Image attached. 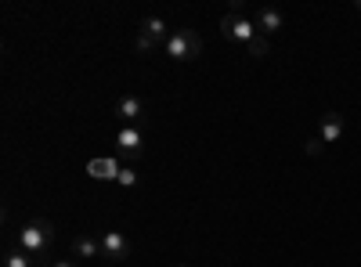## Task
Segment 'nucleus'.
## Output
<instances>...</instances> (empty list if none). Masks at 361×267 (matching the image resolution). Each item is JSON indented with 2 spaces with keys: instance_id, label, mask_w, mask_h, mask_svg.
I'll return each instance as SVG.
<instances>
[{
  "instance_id": "obj_17",
  "label": "nucleus",
  "mask_w": 361,
  "mask_h": 267,
  "mask_svg": "<svg viewBox=\"0 0 361 267\" xmlns=\"http://www.w3.org/2000/svg\"><path fill=\"white\" fill-rule=\"evenodd\" d=\"M54 267H76V263H73V260H58Z\"/></svg>"
},
{
  "instance_id": "obj_1",
  "label": "nucleus",
  "mask_w": 361,
  "mask_h": 267,
  "mask_svg": "<svg viewBox=\"0 0 361 267\" xmlns=\"http://www.w3.org/2000/svg\"><path fill=\"white\" fill-rule=\"evenodd\" d=\"M51 242H54V224L44 221V217H33L29 224H22V231H18V246L29 256H40Z\"/></svg>"
},
{
  "instance_id": "obj_11",
  "label": "nucleus",
  "mask_w": 361,
  "mask_h": 267,
  "mask_svg": "<svg viewBox=\"0 0 361 267\" xmlns=\"http://www.w3.org/2000/svg\"><path fill=\"white\" fill-rule=\"evenodd\" d=\"M87 170H90V177H98V181H116V177H119V170H123V166H119L116 159H94V163H90Z\"/></svg>"
},
{
  "instance_id": "obj_4",
  "label": "nucleus",
  "mask_w": 361,
  "mask_h": 267,
  "mask_svg": "<svg viewBox=\"0 0 361 267\" xmlns=\"http://www.w3.org/2000/svg\"><path fill=\"white\" fill-rule=\"evenodd\" d=\"M102 253L109 260H127L130 256V239H127L123 231H105L102 235Z\"/></svg>"
},
{
  "instance_id": "obj_14",
  "label": "nucleus",
  "mask_w": 361,
  "mask_h": 267,
  "mask_svg": "<svg viewBox=\"0 0 361 267\" xmlns=\"http://www.w3.org/2000/svg\"><path fill=\"white\" fill-rule=\"evenodd\" d=\"M246 51H250L253 58H267V51H271V47H267V37H257V40H253Z\"/></svg>"
},
{
  "instance_id": "obj_13",
  "label": "nucleus",
  "mask_w": 361,
  "mask_h": 267,
  "mask_svg": "<svg viewBox=\"0 0 361 267\" xmlns=\"http://www.w3.org/2000/svg\"><path fill=\"white\" fill-rule=\"evenodd\" d=\"M304 152H307V156H314V159H318V156L325 152V141H322V134H311V137H307Z\"/></svg>"
},
{
  "instance_id": "obj_7",
  "label": "nucleus",
  "mask_w": 361,
  "mask_h": 267,
  "mask_svg": "<svg viewBox=\"0 0 361 267\" xmlns=\"http://www.w3.org/2000/svg\"><path fill=\"white\" fill-rule=\"evenodd\" d=\"M98 253H102V239H94V235H76V239H73V256L94 260Z\"/></svg>"
},
{
  "instance_id": "obj_9",
  "label": "nucleus",
  "mask_w": 361,
  "mask_h": 267,
  "mask_svg": "<svg viewBox=\"0 0 361 267\" xmlns=\"http://www.w3.org/2000/svg\"><path fill=\"white\" fill-rule=\"evenodd\" d=\"M137 33H145V37H152L156 44H166V40H170V33H166V22H163V18H156V15H148V18H141V22H137Z\"/></svg>"
},
{
  "instance_id": "obj_5",
  "label": "nucleus",
  "mask_w": 361,
  "mask_h": 267,
  "mask_svg": "<svg viewBox=\"0 0 361 267\" xmlns=\"http://www.w3.org/2000/svg\"><path fill=\"white\" fill-rule=\"evenodd\" d=\"M253 25H257V33H260V37L282 33L286 15H282V11H275V8H260V11H257V18H253Z\"/></svg>"
},
{
  "instance_id": "obj_16",
  "label": "nucleus",
  "mask_w": 361,
  "mask_h": 267,
  "mask_svg": "<svg viewBox=\"0 0 361 267\" xmlns=\"http://www.w3.org/2000/svg\"><path fill=\"white\" fill-rule=\"evenodd\" d=\"M134 47H137V51H152L156 40H152V37H145V33H137V37H134Z\"/></svg>"
},
{
  "instance_id": "obj_15",
  "label": "nucleus",
  "mask_w": 361,
  "mask_h": 267,
  "mask_svg": "<svg viewBox=\"0 0 361 267\" xmlns=\"http://www.w3.org/2000/svg\"><path fill=\"white\" fill-rule=\"evenodd\" d=\"M116 181L123 185V188H134V185H137V173H134L130 166H123V170H119V177H116Z\"/></svg>"
},
{
  "instance_id": "obj_10",
  "label": "nucleus",
  "mask_w": 361,
  "mask_h": 267,
  "mask_svg": "<svg viewBox=\"0 0 361 267\" xmlns=\"http://www.w3.org/2000/svg\"><path fill=\"white\" fill-rule=\"evenodd\" d=\"M116 144H119V148H123V152H130V156H137V152H141V148H145V137H141V130H137V127H123V130H119V134H116Z\"/></svg>"
},
{
  "instance_id": "obj_3",
  "label": "nucleus",
  "mask_w": 361,
  "mask_h": 267,
  "mask_svg": "<svg viewBox=\"0 0 361 267\" xmlns=\"http://www.w3.org/2000/svg\"><path fill=\"white\" fill-rule=\"evenodd\" d=\"M221 29H224V37H231L235 44H253L260 33H257V25L250 22V18H243V15H238V11H228L224 18H221Z\"/></svg>"
},
{
  "instance_id": "obj_18",
  "label": "nucleus",
  "mask_w": 361,
  "mask_h": 267,
  "mask_svg": "<svg viewBox=\"0 0 361 267\" xmlns=\"http://www.w3.org/2000/svg\"><path fill=\"white\" fill-rule=\"evenodd\" d=\"M357 11H361V0H357Z\"/></svg>"
},
{
  "instance_id": "obj_2",
  "label": "nucleus",
  "mask_w": 361,
  "mask_h": 267,
  "mask_svg": "<svg viewBox=\"0 0 361 267\" xmlns=\"http://www.w3.org/2000/svg\"><path fill=\"white\" fill-rule=\"evenodd\" d=\"M163 47H166V54L173 58V62H192V58H199V51H202V37L195 33V29H173Z\"/></svg>"
},
{
  "instance_id": "obj_19",
  "label": "nucleus",
  "mask_w": 361,
  "mask_h": 267,
  "mask_svg": "<svg viewBox=\"0 0 361 267\" xmlns=\"http://www.w3.org/2000/svg\"><path fill=\"white\" fill-rule=\"evenodd\" d=\"M177 267H188V263H177Z\"/></svg>"
},
{
  "instance_id": "obj_6",
  "label": "nucleus",
  "mask_w": 361,
  "mask_h": 267,
  "mask_svg": "<svg viewBox=\"0 0 361 267\" xmlns=\"http://www.w3.org/2000/svg\"><path fill=\"white\" fill-rule=\"evenodd\" d=\"M116 116L123 120L127 127H137V120L145 116V101L137 98V94H127V98H119V105H116Z\"/></svg>"
},
{
  "instance_id": "obj_12",
  "label": "nucleus",
  "mask_w": 361,
  "mask_h": 267,
  "mask_svg": "<svg viewBox=\"0 0 361 267\" xmlns=\"http://www.w3.org/2000/svg\"><path fill=\"white\" fill-rule=\"evenodd\" d=\"M4 267H37V263H33V256H29V253H8L4 256Z\"/></svg>"
},
{
  "instance_id": "obj_8",
  "label": "nucleus",
  "mask_w": 361,
  "mask_h": 267,
  "mask_svg": "<svg viewBox=\"0 0 361 267\" xmlns=\"http://www.w3.org/2000/svg\"><path fill=\"white\" fill-rule=\"evenodd\" d=\"M318 134H322V141H325V144L340 141V134H343V116H340V112H325V116H322V130H318Z\"/></svg>"
}]
</instances>
